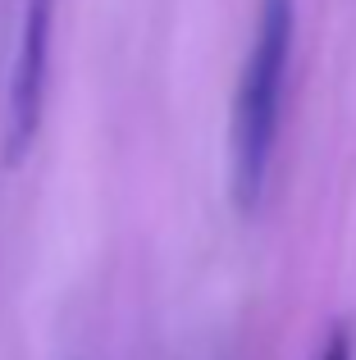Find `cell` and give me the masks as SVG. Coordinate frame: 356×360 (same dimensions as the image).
<instances>
[{"mask_svg": "<svg viewBox=\"0 0 356 360\" xmlns=\"http://www.w3.org/2000/svg\"><path fill=\"white\" fill-rule=\"evenodd\" d=\"M293 37H297V0H260L256 37H251L229 115V196L238 214H256L260 196H265L279 119H284Z\"/></svg>", "mask_w": 356, "mask_h": 360, "instance_id": "cell-1", "label": "cell"}, {"mask_svg": "<svg viewBox=\"0 0 356 360\" xmlns=\"http://www.w3.org/2000/svg\"><path fill=\"white\" fill-rule=\"evenodd\" d=\"M51 41H55V0H27L18 23L14 69H9V101H5V160L32 150L46 119V91H51Z\"/></svg>", "mask_w": 356, "mask_h": 360, "instance_id": "cell-2", "label": "cell"}, {"mask_svg": "<svg viewBox=\"0 0 356 360\" xmlns=\"http://www.w3.org/2000/svg\"><path fill=\"white\" fill-rule=\"evenodd\" d=\"M320 360H356V333H352V324H333V333H329V342H324Z\"/></svg>", "mask_w": 356, "mask_h": 360, "instance_id": "cell-3", "label": "cell"}]
</instances>
